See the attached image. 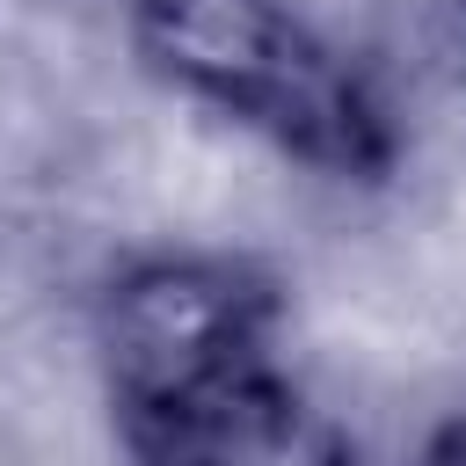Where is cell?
Returning a JSON list of instances; mask_svg holds the SVG:
<instances>
[{
    "instance_id": "obj_1",
    "label": "cell",
    "mask_w": 466,
    "mask_h": 466,
    "mask_svg": "<svg viewBox=\"0 0 466 466\" xmlns=\"http://www.w3.org/2000/svg\"><path fill=\"white\" fill-rule=\"evenodd\" d=\"M277 284L233 255H146L102 284L95 357L131 466H269L299 400L269 357Z\"/></svg>"
},
{
    "instance_id": "obj_2",
    "label": "cell",
    "mask_w": 466,
    "mask_h": 466,
    "mask_svg": "<svg viewBox=\"0 0 466 466\" xmlns=\"http://www.w3.org/2000/svg\"><path fill=\"white\" fill-rule=\"evenodd\" d=\"M131 44L167 87L320 175L371 182L393 167V124L371 80L291 0H131Z\"/></svg>"
},
{
    "instance_id": "obj_3",
    "label": "cell",
    "mask_w": 466,
    "mask_h": 466,
    "mask_svg": "<svg viewBox=\"0 0 466 466\" xmlns=\"http://www.w3.org/2000/svg\"><path fill=\"white\" fill-rule=\"evenodd\" d=\"M415 466H466V415L437 422V430L422 437V459H415Z\"/></svg>"
}]
</instances>
